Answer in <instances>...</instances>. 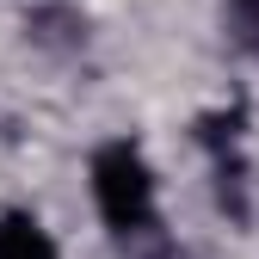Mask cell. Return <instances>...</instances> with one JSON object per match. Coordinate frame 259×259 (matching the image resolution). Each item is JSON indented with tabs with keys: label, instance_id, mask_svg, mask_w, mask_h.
Instances as JSON below:
<instances>
[{
	"label": "cell",
	"instance_id": "obj_1",
	"mask_svg": "<svg viewBox=\"0 0 259 259\" xmlns=\"http://www.w3.org/2000/svg\"><path fill=\"white\" fill-rule=\"evenodd\" d=\"M93 204L111 235H142L154 222V173L136 142H105L93 154Z\"/></svg>",
	"mask_w": 259,
	"mask_h": 259
},
{
	"label": "cell",
	"instance_id": "obj_2",
	"mask_svg": "<svg viewBox=\"0 0 259 259\" xmlns=\"http://www.w3.org/2000/svg\"><path fill=\"white\" fill-rule=\"evenodd\" d=\"M0 259H62V253L31 210H7L0 216Z\"/></svg>",
	"mask_w": 259,
	"mask_h": 259
}]
</instances>
